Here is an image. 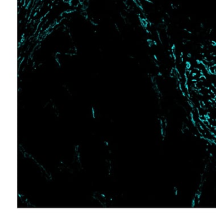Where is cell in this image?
<instances>
[{
	"mask_svg": "<svg viewBox=\"0 0 216 218\" xmlns=\"http://www.w3.org/2000/svg\"><path fill=\"white\" fill-rule=\"evenodd\" d=\"M94 197L105 208L108 207L110 203H112V198L105 193L96 192L94 194Z\"/></svg>",
	"mask_w": 216,
	"mask_h": 218,
	"instance_id": "cell-1",
	"label": "cell"
}]
</instances>
